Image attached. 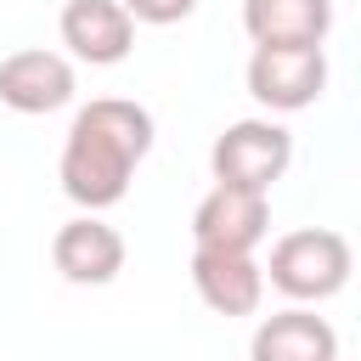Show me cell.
I'll return each mask as SVG.
<instances>
[{"instance_id": "1", "label": "cell", "mask_w": 361, "mask_h": 361, "mask_svg": "<svg viewBox=\"0 0 361 361\" xmlns=\"http://www.w3.org/2000/svg\"><path fill=\"white\" fill-rule=\"evenodd\" d=\"M147 152H152V113L141 102H124V96H96L68 124L56 180L79 209L102 214V209L124 203Z\"/></svg>"}, {"instance_id": "2", "label": "cell", "mask_w": 361, "mask_h": 361, "mask_svg": "<svg viewBox=\"0 0 361 361\" xmlns=\"http://www.w3.org/2000/svg\"><path fill=\"white\" fill-rule=\"evenodd\" d=\"M355 271V254L338 231L327 226H299V231H282L271 243V259H265V282L293 299V305H322L333 293H344Z\"/></svg>"}, {"instance_id": "3", "label": "cell", "mask_w": 361, "mask_h": 361, "mask_svg": "<svg viewBox=\"0 0 361 361\" xmlns=\"http://www.w3.org/2000/svg\"><path fill=\"white\" fill-rule=\"evenodd\" d=\"M288 164H293V135H288V124H276V118H237V124H226V130L214 135V147H209V169H214V180H226V186L271 192V186L288 175Z\"/></svg>"}, {"instance_id": "4", "label": "cell", "mask_w": 361, "mask_h": 361, "mask_svg": "<svg viewBox=\"0 0 361 361\" xmlns=\"http://www.w3.org/2000/svg\"><path fill=\"white\" fill-rule=\"evenodd\" d=\"M243 79L265 113H305L327 90V51L322 45H254Z\"/></svg>"}, {"instance_id": "5", "label": "cell", "mask_w": 361, "mask_h": 361, "mask_svg": "<svg viewBox=\"0 0 361 361\" xmlns=\"http://www.w3.org/2000/svg\"><path fill=\"white\" fill-rule=\"evenodd\" d=\"M271 237V192L214 180L209 197L192 209V248H243L254 254Z\"/></svg>"}, {"instance_id": "6", "label": "cell", "mask_w": 361, "mask_h": 361, "mask_svg": "<svg viewBox=\"0 0 361 361\" xmlns=\"http://www.w3.org/2000/svg\"><path fill=\"white\" fill-rule=\"evenodd\" d=\"M51 265L62 271V282L73 288H107L118 271H124V237L118 226H107L102 214H73L56 226L51 237Z\"/></svg>"}, {"instance_id": "7", "label": "cell", "mask_w": 361, "mask_h": 361, "mask_svg": "<svg viewBox=\"0 0 361 361\" xmlns=\"http://www.w3.org/2000/svg\"><path fill=\"white\" fill-rule=\"evenodd\" d=\"M56 34H62L68 56L90 62V68H113L135 51V17L124 0H68L56 17Z\"/></svg>"}, {"instance_id": "8", "label": "cell", "mask_w": 361, "mask_h": 361, "mask_svg": "<svg viewBox=\"0 0 361 361\" xmlns=\"http://www.w3.org/2000/svg\"><path fill=\"white\" fill-rule=\"evenodd\" d=\"M73 90H79V85H73V62H68L62 51L28 45V51H11V56L0 62V102H6L11 113H23V118H45V113L68 107Z\"/></svg>"}, {"instance_id": "9", "label": "cell", "mask_w": 361, "mask_h": 361, "mask_svg": "<svg viewBox=\"0 0 361 361\" xmlns=\"http://www.w3.org/2000/svg\"><path fill=\"white\" fill-rule=\"evenodd\" d=\"M192 288L214 316H254L265 299V265L243 248H192Z\"/></svg>"}, {"instance_id": "10", "label": "cell", "mask_w": 361, "mask_h": 361, "mask_svg": "<svg viewBox=\"0 0 361 361\" xmlns=\"http://www.w3.org/2000/svg\"><path fill=\"white\" fill-rule=\"evenodd\" d=\"M248 361H338V333L310 305H288L254 327Z\"/></svg>"}, {"instance_id": "11", "label": "cell", "mask_w": 361, "mask_h": 361, "mask_svg": "<svg viewBox=\"0 0 361 361\" xmlns=\"http://www.w3.org/2000/svg\"><path fill=\"white\" fill-rule=\"evenodd\" d=\"M243 28L254 45H322L333 0H243Z\"/></svg>"}, {"instance_id": "12", "label": "cell", "mask_w": 361, "mask_h": 361, "mask_svg": "<svg viewBox=\"0 0 361 361\" xmlns=\"http://www.w3.org/2000/svg\"><path fill=\"white\" fill-rule=\"evenodd\" d=\"M135 23H152V28H169V23H186L197 11V0H124Z\"/></svg>"}]
</instances>
